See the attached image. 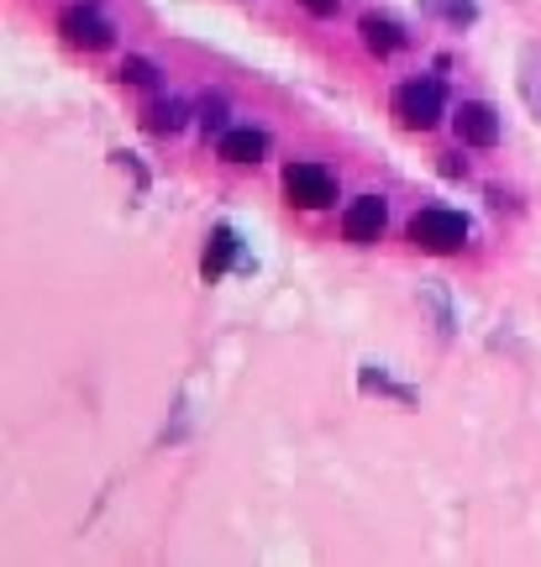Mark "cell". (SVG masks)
<instances>
[{
  "label": "cell",
  "instance_id": "8fae6325",
  "mask_svg": "<svg viewBox=\"0 0 541 567\" xmlns=\"http://www.w3.org/2000/svg\"><path fill=\"white\" fill-rule=\"evenodd\" d=\"M426 11H437V17L452 21V27H473V21H479V6H473V0H426Z\"/></svg>",
  "mask_w": 541,
  "mask_h": 567
},
{
  "label": "cell",
  "instance_id": "3957f363",
  "mask_svg": "<svg viewBox=\"0 0 541 567\" xmlns=\"http://www.w3.org/2000/svg\"><path fill=\"white\" fill-rule=\"evenodd\" d=\"M284 195H289V205H300V210H326V205L337 200V179L326 174L321 163H289L284 168Z\"/></svg>",
  "mask_w": 541,
  "mask_h": 567
},
{
  "label": "cell",
  "instance_id": "52a82bcc",
  "mask_svg": "<svg viewBox=\"0 0 541 567\" xmlns=\"http://www.w3.org/2000/svg\"><path fill=\"white\" fill-rule=\"evenodd\" d=\"M232 264H242V243H237V231H232V226H216V231H211V243H205V258H201L205 284H216Z\"/></svg>",
  "mask_w": 541,
  "mask_h": 567
},
{
  "label": "cell",
  "instance_id": "5b68a950",
  "mask_svg": "<svg viewBox=\"0 0 541 567\" xmlns=\"http://www.w3.org/2000/svg\"><path fill=\"white\" fill-rule=\"evenodd\" d=\"M384 226H389V205H384L379 195H363V200L347 205V216H341V237H347V243H358V247H368V243H379L384 237Z\"/></svg>",
  "mask_w": 541,
  "mask_h": 567
},
{
  "label": "cell",
  "instance_id": "6da1fadb",
  "mask_svg": "<svg viewBox=\"0 0 541 567\" xmlns=\"http://www.w3.org/2000/svg\"><path fill=\"white\" fill-rule=\"evenodd\" d=\"M441 111H447L441 80H410L395 90V116H400V126H410V132H431V126L441 122Z\"/></svg>",
  "mask_w": 541,
  "mask_h": 567
},
{
  "label": "cell",
  "instance_id": "9a60e30c",
  "mask_svg": "<svg viewBox=\"0 0 541 567\" xmlns=\"http://www.w3.org/2000/svg\"><path fill=\"white\" fill-rule=\"evenodd\" d=\"M221 116H226V111H221V101L205 105V116H201V122H205V137H211V132H221Z\"/></svg>",
  "mask_w": 541,
  "mask_h": 567
},
{
  "label": "cell",
  "instance_id": "7c38bea8",
  "mask_svg": "<svg viewBox=\"0 0 541 567\" xmlns=\"http://www.w3.org/2000/svg\"><path fill=\"white\" fill-rule=\"evenodd\" d=\"M184 126V101H169V105H153V111H147V132H180Z\"/></svg>",
  "mask_w": 541,
  "mask_h": 567
},
{
  "label": "cell",
  "instance_id": "5bb4252c",
  "mask_svg": "<svg viewBox=\"0 0 541 567\" xmlns=\"http://www.w3.org/2000/svg\"><path fill=\"white\" fill-rule=\"evenodd\" d=\"M305 11H310V17H331V11H337L341 0H300Z\"/></svg>",
  "mask_w": 541,
  "mask_h": 567
},
{
  "label": "cell",
  "instance_id": "277c9868",
  "mask_svg": "<svg viewBox=\"0 0 541 567\" xmlns=\"http://www.w3.org/2000/svg\"><path fill=\"white\" fill-rule=\"evenodd\" d=\"M59 32H63L69 48L101 53V48H111V32H116V27L101 17V6H90V0H84V6H69V11L59 17Z\"/></svg>",
  "mask_w": 541,
  "mask_h": 567
},
{
  "label": "cell",
  "instance_id": "8992f818",
  "mask_svg": "<svg viewBox=\"0 0 541 567\" xmlns=\"http://www.w3.org/2000/svg\"><path fill=\"white\" fill-rule=\"evenodd\" d=\"M452 122H458V137L473 142V147H494V142H500V116H494V105L462 101Z\"/></svg>",
  "mask_w": 541,
  "mask_h": 567
},
{
  "label": "cell",
  "instance_id": "9c48e42d",
  "mask_svg": "<svg viewBox=\"0 0 541 567\" xmlns=\"http://www.w3.org/2000/svg\"><path fill=\"white\" fill-rule=\"evenodd\" d=\"M268 153V137L258 126H237V132H221V158L226 163H258Z\"/></svg>",
  "mask_w": 541,
  "mask_h": 567
},
{
  "label": "cell",
  "instance_id": "ba28073f",
  "mask_svg": "<svg viewBox=\"0 0 541 567\" xmlns=\"http://www.w3.org/2000/svg\"><path fill=\"white\" fill-rule=\"evenodd\" d=\"M358 32H363V42H368V53H379V59H389V53H400L405 42V32H400V21H389V17H374V11H368V17L358 21Z\"/></svg>",
  "mask_w": 541,
  "mask_h": 567
},
{
  "label": "cell",
  "instance_id": "4fadbf2b",
  "mask_svg": "<svg viewBox=\"0 0 541 567\" xmlns=\"http://www.w3.org/2000/svg\"><path fill=\"white\" fill-rule=\"evenodd\" d=\"M121 80H126V84H153L159 74H153V63H147V59H126V63H121Z\"/></svg>",
  "mask_w": 541,
  "mask_h": 567
},
{
  "label": "cell",
  "instance_id": "7a4b0ae2",
  "mask_svg": "<svg viewBox=\"0 0 541 567\" xmlns=\"http://www.w3.org/2000/svg\"><path fill=\"white\" fill-rule=\"evenodd\" d=\"M410 243L426 247V252H458V247L468 243V221H462L458 210L431 205V210H421V216L410 221Z\"/></svg>",
  "mask_w": 541,
  "mask_h": 567
},
{
  "label": "cell",
  "instance_id": "30bf717a",
  "mask_svg": "<svg viewBox=\"0 0 541 567\" xmlns=\"http://www.w3.org/2000/svg\"><path fill=\"white\" fill-rule=\"evenodd\" d=\"M521 101L531 105V116L541 122V48L521 53Z\"/></svg>",
  "mask_w": 541,
  "mask_h": 567
}]
</instances>
